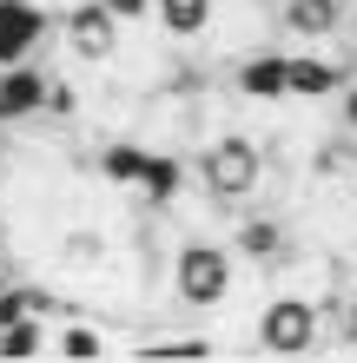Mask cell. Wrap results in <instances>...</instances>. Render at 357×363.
I'll list each match as a JSON object with an SVG mask.
<instances>
[{"label": "cell", "mask_w": 357, "mask_h": 363, "mask_svg": "<svg viewBox=\"0 0 357 363\" xmlns=\"http://www.w3.org/2000/svg\"><path fill=\"white\" fill-rule=\"evenodd\" d=\"M153 20L172 47H199L219 20V0H153Z\"/></svg>", "instance_id": "30bf717a"}, {"label": "cell", "mask_w": 357, "mask_h": 363, "mask_svg": "<svg viewBox=\"0 0 357 363\" xmlns=\"http://www.w3.org/2000/svg\"><path fill=\"white\" fill-rule=\"evenodd\" d=\"M53 27H60V47H67V60H79V67H113L119 27H126V20L106 7V0H73V7L60 13Z\"/></svg>", "instance_id": "277c9868"}, {"label": "cell", "mask_w": 357, "mask_h": 363, "mask_svg": "<svg viewBox=\"0 0 357 363\" xmlns=\"http://www.w3.org/2000/svg\"><path fill=\"white\" fill-rule=\"evenodd\" d=\"M145 145H133V139H119V145H106L99 152V179H113V185H139L145 179Z\"/></svg>", "instance_id": "5bb4252c"}, {"label": "cell", "mask_w": 357, "mask_h": 363, "mask_svg": "<svg viewBox=\"0 0 357 363\" xmlns=\"http://www.w3.org/2000/svg\"><path fill=\"white\" fill-rule=\"evenodd\" d=\"M7 284H13V271H7V258H0V291H7Z\"/></svg>", "instance_id": "7402d4cb"}, {"label": "cell", "mask_w": 357, "mask_h": 363, "mask_svg": "<svg viewBox=\"0 0 357 363\" xmlns=\"http://www.w3.org/2000/svg\"><path fill=\"white\" fill-rule=\"evenodd\" d=\"M351 211H357V172H351Z\"/></svg>", "instance_id": "603a6c76"}, {"label": "cell", "mask_w": 357, "mask_h": 363, "mask_svg": "<svg viewBox=\"0 0 357 363\" xmlns=\"http://www.w3.org/2000/svg\"><path fill=\"white\" fill-rule=\"evenodd\" d=\"M47 317H13V324H0V357H47Z\"/></svg>", "instance_id": "4fadbf2b"}, {"label": "cell", "mask_w": 357, "mask_h": 363, "mask_svg": "<svg viewBox=\"0 0 357 363\" xmlns=\"http://www.w3.org/2000/svg\"><path fill=\"white\" fill-rule=\"evenodd\" d=\"M251 344L265 357H304L324 344V304L304 291H278L271 304L258 311V330H251Z\"/></svg>", "instance_id": "3957f363"}, {"label": "cell", "mask_w": 357, "mask_h": 363, "mask_svg": "<svg viewBox=\"0 0 357 363\" xmlns=\"http://www.w3.org/2000/svg\"><path fill=\"white\" fill-rule=\"evenodd\" d=\"M192 179H199V199L212 211H245L265 185V145L251 133H219V139L199 145Z\"/></svg>", "instance_id": "6da1fadb"}, {"label": "cell", "mask_w": 357, "mask_h": 363, "mask_svg": "<svg viewBox=\"0 0 357 363\" xmlns=\"http://www.w3.org/2000/svg\"><path fill=\"white\" fill-rule=\"evenodd\" d=\"M278 27L291 40H338L351 27V0H278Z\"/></svg>", "instance_id": "52a82bcc"}, {"label": "cell", "mask_w": 357, "mask_h": 363, "mask_svg": "<svg viewBox=\"0 0 357 363\" xmlns=\"http://www.w3.org/2000/svg\"><path fill=\"white\" fill-rule=\"evenodd\" d=\"M47 350H60V357H106V337H99L93 324H67Z\"/></svg>", "instance_id": "2e32d148"}, {"label": "cell", "mask_w": 357, "mask_h": 363, "mask_svg": "<svg viewBox=\"0 0 357 363\" xmlns=\"http://www.w3.org/2000/svg\"><path fill=\"white\" fill-rule=\"evenodd\" d=\"M285 67H291V53H278V47L238 60V93L258 99V106H278V99H285Z\"/></svg>", "instance_id": "8fae6325"}, {"label": "cell", "mask_w": 357, "mask_h": 363, "mask_svg": "<svg viewBox=\"0 0 357 363\" xmlns=\"http://www.w3.org/2000/svg\"><path fill=\"white\" fill-rule=\"evenodd\" d=\"M106 7H113L119 20H145V13H153V0H106Z\"/></svg>", "instance_id": "44dd1931"}, {"label": "cell", "mask_w": 357, "mask_h": 363, "mask_svg": "<svg viewBox=\"0 0 357 363\" xmlns=\"http://www.w3.org/2000/svg\"><path fill=\"white\" fill-rule=\"evenodd\" d=\"M232 251H238L245 264L278 271V264H291V231H285V218H271V211H238Z\"/></svg>", "instance_id": "8992f818"}, {"label": "cell", "mask_w": 357, "mask_h": 363, "mask_svg": "<svg viewBox=\"0 0 357 363\" xmlns=\"http://www.w3.org/2000/svg\"><path fill=\"white\" fill-rule=\"evenodd\" d=\"M338 119H344V133L357 139V79H344V99H338Z\"/></svg>", "instance_id": "ffe728a7"}, {"label": "cell", "mask_w": 357, "mask_h": 363, "mask_svg": "<svg viewBox=\"0 0 357 363\" xmlns=\"http://www.w3.org/2000/svg\"><path fill=\"white\" fill-rule=\"evenodd\" d=\"M40 106H47V73H40L33 60H20V67H0V125L40 119Z\"/></svg>", "instance_id": "ba28073f"}, {"label": "cell", "mask_w": 357, "mask_h": 363, "mask_svg": "<svg viewBox=\"0 0 357 363\" xmlns=\"http://www.w3.org/2000/svg\"><path fill=\"white\" fill-rule=\"evenodd\" d=\"M232 291H238V251L232 245H219V238H179V251H172V297L185 311L212 317V311L232 304Z\"/></svg>", "instance_id": "7a4b0ae2"}, {"label": "cell", "mask_w": 357, "mask_h": 363, "mask_svg": "<svg viewBox=\"0 0 357 363\" xmlns=\"http://www.w3.org/2000/svg\"><path fill=\"white\" fill-rule=\"evenodd\" d=\"M133 191H139V205L165 211V205L185 191V159H179V152H153V159H145V179H139Z\"/></svg>", "instance_id": "7c38bea8"}, {"label": "cell", "mask_w": 357, "mask_h": 363, "mask_svg": "<svg viewBox=\"0 0 357 363\" xmlns=\"http://www.w3.org/2000/svg\"><path fill=\"white\" fill-rule=\"evenodd\" d=\"M344 67L338 60H324V53H291V67H285V99H338L344 93Z\"/></svg>", "instance_id": "9c48e42d"}, {"label": "cell", "mask_w": 357, "mask_h": 363, "mask_svg": "<svg viewBox=\"0 0 357 363\" xmlns=\"http://www.w3.org/2000/svg\"><path fill=\"white\" fill-rule=\"evenodd\" d=\"M324 317H338V344L357 350V297H338V304H324Z\"/></svg>", "instance_id": "ac0fdd59"}, {"label": "cell", "mask_w": 357, "mask_h": 363, "mask_svg": "<svg viewBox=\"0 0 357 363\" xmlns=\"http://www.w3.org/2000/svg\"><path fill=\"white\" fill-rule=\"evenodd\" d=\"M47 33H53V13L40 0H0V67L33 60L47 47Z\"/></svg>", "instance_id": "5b68a950"}, {"label": "cell", "mask_w": 357, "mask_h": 363, "mask_svg": "<svg viewBox=\"0 0 357 363\" xmlns=\"http://www.w3.org/2000/svg\"><path fill=\"white\" fill-rule=\"evenodd\" d=\"M60 264H67V271L106 264V238H99V231H67V238H60Z\"/></svg>", "instance_id": "9a60e30c"}, {"label": "cell", "mask_w": 357, "mask_h": 363, "mask_svg": "<svg viewBox=\"0 0 357 363\" xmlns=\"http://www.w3.org/2000/svg\"><path fill=\"white\" fill-rule=\"evenodd\" d=\"M40 113H47V119H73L79 113V93L67 86V79H47V106H40Z\"/></svg>", "instance_id": "e0dca14e"}, {"label": "cell", "mask_w": 357, "mask_h": 363, "mask_svg": "<svg viewBox=\"0 0 357 363\" xmlns=\"http://www.w3.org/2000/svg\"><path fill=\"white\" fill-rule=\"evenodd\" d=\"M153 350H172V357H205V350H212V337H165V344H153Z\"/></svg>", "instance_id": "d6986e66"}, {"label": "cell", "mask_w": 357, "mask_h": 363, "mask_svg": "<svg viewBox=\"0 0 357 363\" xmlns=\"http://www.w3.org/2000/svg\"><path fill=\"white\" fill-rule=\"evenodd\" d=\"M0 258H7V225H0Z\"/></svg>", "instance_id": "cb8c5ba5"}]
</instances>
